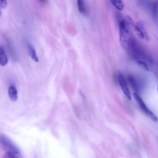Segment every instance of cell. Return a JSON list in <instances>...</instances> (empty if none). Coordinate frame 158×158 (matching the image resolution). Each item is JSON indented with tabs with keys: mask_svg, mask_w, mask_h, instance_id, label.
<instances>
[{
	"mask_svg": "<svg viewBox=\"0 0 158 158\" xmlns=\"http://www.w3.org/2000/svg\"><path fill=\"white\" fill-rule=\"evenodd\" d=\"M133 24V21L129 16H127L126 19H122L119 22L120 44L125 50L127 49L129 41L131 38L129 27Z\"/></svg>",
	"mask_w": 158,
	"mask_h": 158,
	"instance_id": "obj_1",
	"label": "cell"
},
{
	"mask_svg": "<svg viewBox=\"0 0 158 158\" xmlns=\"http://www.w3.org/2000/svg\"><path fill=\"white\" fill-rule=\"evenodd\" d=\"M127 50H128L131 55L136 61L142 60L145 62H150L151 60L150 56L145 53L140 45L132 38H131L129 41Z\"/></svg>",
	"mask_w": 158,
	"mask_h": 158,
	"instance_id": "obj_2",
	"label": "cell"
},
{
	"mask_svg": "<svg viewBox=\"0 0 158 158\" xmlns=\"http://www.w3.org/2000/svg\"><path fill=\"white\" fill-rule=\"evenodd\" d=\"M134 96L135 99V100L137 101V103L138 104V105L140 106L141 109L142 110V111L145 113V114H146L148 117H149L151 120H153V121L156 122L157 121V117L155 116V114L151 112L149 108L147 106V105H145V103H144V102L143 101V99H141V98L140 96V95L138 94H137V93H135L134 94Z\"/></svg>",
	"mask_w": 158,
	"mask_h": 158,
	"instance_id": "obj_3",
	"label": "cell"
},
{
	"mask_svg": "<svg viewBox=\"0 0 158 158\" xmlns=\"http://www.w3.org/2000/svg\"><path fill=\"white\" fill-rule=\"evenodd\" d=\"M0 146L7 151H14L20 153L19 149L13 144V143L5 135H0Z\"/></svg>",
	"mask_w": 158,
	"mask_h": 158,
	"instance_id": "obj_4",
	"label": "cell"
},
{
	"mask_svg": "<svg viewBox=\"0 0 158 158\" xmlns=\"http://www.w3.org/2000/svg\"><path fill=\"white\" fill-rule=\"evenodd\" d=\"M134 29L137 35L140 38L145 40L146 41L149 40L148 34L143 22L138 21L135 24H134Z\"/></svg>",
	"mask_w": 158,
	"mask_h": 158,
	"instance_id": "obj_5",
	"label": "cell"
},
{
	"mask_svg": "<svg viewBox=\"0 0 158 158\" xmlns=\"http://www.w3.org/2000/svg\"><path fill=\"white\" fill-rule=\"evenodd\" d=\"M118 82H119V85L120 86V87L122 91V92L124 93V95H125V96L128 99H131L132 96H131V94L130 92V90H129L128 88V86L127 84V82L125 81V80L124 79L123 76L121 74H119L118 75Z\"/></svg>",
	"mask_w": 158,
	"mask_h": 158,
	"instance_id": "obj_6",
	"label": "cell"
},
{
	"mask_svg": "<svg viewBox=\"0 0 158 158\" xmlns=\"http://www.w3.org/2000/svg\"><path fill=\"white\" fill-rule=\"evenodd\" d=\"M8 95L12 102H15L18 99V92L14 85H11L8 88Z\"/></svg>",
	"mask_w": 158,
	"mask_h": 158,
	"instance_id": "obj_7",
	"label": "cell"
},
{
	"mask_svg": "<svg viewBox=\"0 0 158 158\" xmlns=\"http://www.w3.org/2000/svg\"><path fill=\"white\" fill-rule=\"evenodd\" d=\"M27 48L28 54V55H29V56L31 57V59L32 60H34V61H35L36 63H38V61H39L38 57L36 51H35L34 47H33V45H32L30 44H27Z\"/></svg>",
	"mask_w": 158,
	"mask_h": 158,
	"instance_id": "obj_8",
	"label": "cell"
},
{
	"mask_svg": "<svg viewBox=\"0 0 158 158\" xmlns=\"http://www.w3.org/2000/svg\"><path fill=\"white\" fill-rule=\"evenodd\" d=\"M78 10L82 15L86 16L87 15V9L86 8L84 0H77Z\"/></svg>",
	"mask_w": 158,
	"mask_h": 158,
	"instance_id": "obj_9",
	"label": "cell"
},
{
	"mask_svg": "<svg viewBox=\"0 0 158 158\" xmlns=\"http://www.w3.org/2000/svg\"><path fill=\"white\" fill-rule=\"evenodd\" d=\"M8 63V58L4 48L0 46V65L5 66Z\"/></svg>",
	"mask_w": 158,
	"mask_h": 158,
	"instance_id": "obj_10",
	"label": "cell"
},
{
	"mask_svg": "<svg viewBox=\"0 0 158 158\" xmlns=\"http://www.w3.org/2000/svg\"><path fill=\"white\" fill-rule=\"evenodd\" d=\"M151 9L153 16L155 19H157L158 17V0H154V1L153 2Z\"/></svg>",
	"mask_w": 158,
	"mask_h": 158,
	"instance_id": "obj_11",
	"label": "cell"
},
{
	"mask_svg": "<svg viewBox=\"0 0 158 158\" xmlns=\"http://www.w3.org/2000/svg\"><path fill=\"white\" fill-rule=\"evenodd\" d=\"M112 5L119 11H122L124 8V5L122 0H110Z\"/></svg>",
	"mask_w": 158,
	"mask_h": 158,
	"instance_id": "obj_12",
	"label": "cell"
},
{
	"mask_svg": "<svg viewBox=\"0 0 158 158\" xmlns=\"http://www.w3.org/2000/svg\"><path fill=\"white\" fill-rule=\"evenodd\" d=\"M128 79L132 86V87L134 89V90L138 91V84L135 78L132 76H130L128 77Z\"/></svg>",
	"mask_w": 158,
	"mask_h": 158,
	"instance_id": "obj_13",
	"label": "cell"
},
{
	"mask_svg": "<svg viewBox=\"0 0 158 158\" xmlns=\"http://www.w3.org/2000/svg\"><path fill=\"white\" fill-rule=\"evenodd\" d=\"M5 157H10V158H16V157H21V153H17L14 151H7Z\"/></svg>",
	"mask_w": 158,
	"mask_h": 158,
	"instance_id": "obj_14",
	"label": "cell"
},
{
	"mask_svg": "<svg viewBox=\"0 0 158 158\" xmlns=\"http://www.w3.org/2000/svg\"><path fill=\"white\" fill-rule=\"evenodd\" d=\"M137 64L140 66L141 68H143V69H145L146 70H149V67L148 66V64L146 63V62L145 61H142V60H137L136 61Z\"/></svg>",
	"mask_w": 158,
	"mask_h": 158,
	"instance_id": "obj_15",
	"label": "cell"
},
{
	"mask_svg": "<svg viewBox=\"0 0 158 158\" xmlns=\"http://www.w3.org/2000/svg\"><path fill=\"white\" fill-rule=\"evenodd\" d=\"M7 6V1L6 0H0V8L5 9Z\"/></svg>",
	"mask_w": 158,
	"mask_h": 158,
	"instance_id": "obj_16",
	"label": "cell"
},
{
	"mask_svg": "<svg viewBox=\"0 0 158 158\" xmlns=\"http://www.w3.org/2000/svg\"><path fill=\"white\" fill-rule=\"evenodd\" d=\"M39 1L41 2V3H46L47 2L48 0H39Z\"/></svg>",
	"mask_w": 158,
	"mask_h": 158,
	"instance_id": "obj_17",
	"label": "cell"
},
{
	"mask_svg": "<svg viewBox=\"0 0 158 158\" xmlns=\"http://www.w3.org/2000/svg\"><path fill=\"white\" fill-rule=\"evenodd\" d=\"M2 10H1V8H0V17L2 16Z\"/></svg>",
	"mask_w": 158,
	"mask_h": 158,
	"instance_id": "obj_18",
	"label": "cell"
},
{
	"mask_svg": "<svg viewBox=\"0 0 158 158\" xmlns=\"http://www.w3.org/2000/svg\"><path fill=\"white\" fill-rule=\"evenodd\" d=\"M157 92H158V87H157Z\"/></svg>",
	"mask_w": 158,
	"mask_h": 158,
	"instance_id": "obj_19",
	"label": "cell"
}]
</instances>
